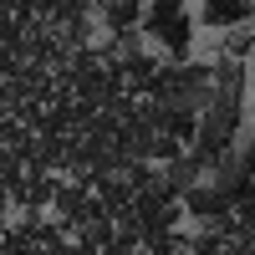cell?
Segmentation results:
<instances>
[{
    "label": "cell",
    "mask_w": 255,
    "mask_h": 255,
    "mask_svg": "<svg viewBox=\"0 0 255 255\" xmlns=\"http://www.w3.org/2000/svg\"><path fill=\"white\" fill-rule=\"evenodd\" d=\"M199 26L204 31H235L255 20V0H199Z\"/></svg>",
    "instance_id": "1"
},
{
    "label": "cell",
    "mask_w": 255,
    "mask_h": 255,
    "mask_svg": "<svg viewBox=\"0 0 255 255\" xmlns=\"http://www.w3.org/2000/svg\"><path fill=\"white\" fill-rule=\"evenodd\" d=\"M153 41H158V46L174 56V61H189V51H194V15H179L174 26H163Z\"/></svg>",
    "instance_id": "2"
},
{
    "label": "cell",
    "mask_w": 255,
    "mask_h": 255,
    "mask_svg": "<svg viewBox=\"0 0 255 255\" xmlns=\"http://www.w3.org/2000/svg\"><path fill=\"white\" fill-rule=\"evenodd\" d=\"M179 15H189L184 0H148V10H143V36H158L163 26H174Z\"/></svg>",
    "instance_id": "3"
}]
</instances>
